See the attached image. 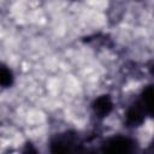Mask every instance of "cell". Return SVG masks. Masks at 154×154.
Returning a JSON list of instances; mask_svg holds the SVG:
<instances>
[{"instance_id":"cell-4","label":"cell","mask_w":154,"mask_h":154,"mask_svg":"<svg viewBox=\"0 0 154 154\" xmlns=\"http://www.w3.org/2000/svg\"><path fill=\"white\" fill-rule=\"evenodd\" d=\"M112 108H113V103L108 95H102V96L97 97L93 103L94 113L100 118L107 117L111 113Z\"/></svg>"},{"instance_id":"cell-5","label":"cell","mask_w":154,"mask_h":154,"mask_svg":"<svg viewBox=\"0 0 154 154\" xmlns=\"http://www.w3.org/2000/svg\"><path fill=\"white\" fill-rule=\"evenodd\" d=\"M12 83H13L12 71L6 65L0 63V85L1 87H10Z\"/></svg>"},{"instance_id":"cell-6","label":"cell","mask_w":154,"mask_h":154,"mask_svg":"<svg viewBox=\"0 0 154 154\" xmlns=\"http://www.w3.org/2000/svg\"><path fill=\"white\" fill-rule=\"evenodd\" d=\"M141 102H142L144 109L147 111V113L152 114V105H153V89H152V87H148L143 91V96H142Z\"/></svg>"},{"instance_id":"cell-1","label":"cell","mask_w":154,"mask_h":154,"mask_svg":"<svg viewBox=\"0 0 154 154\" xmlns=\"http://www.w3.org/2000/svg\"><path fill=\"white\" fill-rule=\"evenodd\" d=\"M135 142L128 137H122V136H117L113 137L111 140H108L105 146H103V150L108 152V153H130L134 150V146Z\"/></svg>"},{"instance_id":"cell-3","label":"cell","mask_w":154,"mask_h":154,"mask_svg":"<svg viewBox=\"0 0 154 154\" xmlns=\"http://www.w3.org/2000/svg\"><path fill=\"white\" fill-rule=\"evenodd\" d=\"M147 111L144 109L141 101L134 103L126 112V124L129 126H138L144 120V113Z\"/></svg>"},{"instance_id":"cell-2","label":"cell","mask_w":154,"mask_h":154,"mask_svg":"<svg viewBox=\"0 0 154 154\" xmlns=\"http://www.w3.org/2000/svg\"><path fill=\"white\" fill-rule=\"evenodd\" d=\"M77 144V136L72 132H65L58 135L52 141V152L54 153H66L71 152Z\"/></svg>"}]
</instances>
